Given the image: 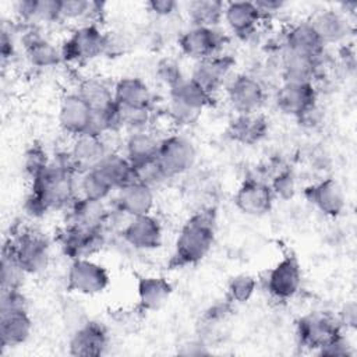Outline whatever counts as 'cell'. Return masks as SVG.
I'll list each match as a JSON object with an SVG mask.
<instances>
[{
	"instance_id": "cell-2",
	"label": "cell",
	"mask_w": 357,
	"mask_h": 357,
	"mask_svg": "<svg viewBox=\"0 0 357 357\" xmlns=\"http://www.w3.org/2000/svg\"><path fill=\"white\" fill-rule=\"evenodd\" d=\"M216 237V211L202 208L183 225L169 265L184 268L202 261L213 247Z\"/></svg>"
},
{
	"instance_id": "cell-46",
	"label": "cell",
	"mask_w": 357,
	"mask_h": 357,
	"mask_svg": "<svg viewBox=\"0 0 357 357\" xmlns=\"http://www.w3.org/2000/svg\"><path fill=\"white\" fill-rule=\"evenodd\" d=\"M146 7L152 14L165 18L173 15L177 11L178 3L174 0H151L146 3Z\"/></svg>"
},
{
	"instance_id": "cell-23",
	"label": "cell",
	"mask_w": 357,
	"mask_h": 357,
	"mask_svg": "<svg viewBox=\"0 0 357 357\" xmlns=\"http://www.w3.org/2000/svg\"><path fill=\"white\" fill-rule=\"evenodd\" d=\"M262 18L264 15L254 1L225 3L223 21L230 31L241 39L251 36Z\"/></svg>"
},
{
	"instance_id": "cell-21",
	"label": "cell",
	"mask_w": 357,
	"mask_h": 357,
	"mask_svg": "<svg viewBox=\"0 0 357 357\" xmlns=\"http://www.w3.org/2000/svg\"><path fill=\"white\" fill-rule=\"evenodd\" d=\"M32 328L33 324L26 307L0 310V343L3 349L25 343Z\"/></svg>"
},
{
	"instance_id": "cell-33",
	"label": "cell",
	"mask_w": 357,
	"mask_h": 357,
	"mask_svg": "<svg viewBox=\"0 0 357 357\" xmlns=\"http://www.w3.org/2000/svg\"><path fill=\"white\" fill-rule=\"evenodd\" d=\"M95 167L106 177L116 191L134 181V166L123 152L110 151Z\"/></svg>"
},
{
	"instance_id": "cell-25",
	"label": "cell",
	"mask_w": 357,
	"mask_h": 357,
	"mask_svg": "<svg viewBox=\"0 0 357 357\" xmlns=\"http://www.w3.org/2000/svg\"><path fill=\"white\" fill-rule=\"evenodd\" d=\"M70 225L88 227V229H105L109 223L112 209H109L105 201L78 197L68 208Z\"/></svg>"
},
{
	"instance_id": "cell-1",
	"label": "cell",
	"mask_w": 357,
	"mask_h": 357,
	"mask_svg": "<svg viewBox=\"0 0 357 357\" xmlns=\"http://www.w3.org/2000/svg\"><path fill=\"white\" fill-rule=\"evenodd\" d=\"M77 176L68 152L57 153L31 180V190L24 204L25 212L32 218H40L53 209L68 208L78 198Z\"/></svg>"
},
{
	"instance_id": "cell-16",
	"label": "cell",
	"mask_w": 357,
	"mask_h": 357,
	"mask_svg": "<svg viewBox=\"0 0 357 357\" xmlns=\"http://www.w3.org/2000/svg\"><path fill=\"white\" fill-rule=\"evenodd\" d=\"M109 346L107 328L98 321H86L81 324L70 337L68 351L77 357L102 356Z\"/></svg>"
},
{
	"instance_id": "cell-18",
	"label": "cell",
	"mask_w": 357,
	"mask_h": 357,
	"mask_svg": "<svg viewBox=\"0 0 357 357\" xmlns=\"http://www.w3.org/2000/svg\"><path fill=\"white\" fill-rule=\"evenodd\" d=\"M305 199L328 218H337L344 206L346 198L340 184L332 178H324L304 188Z\"/></svg>"
},
{
	"instance_id": "cell-36",
	"label": "cell",
	"mask_w": 357,
	"mask_h": 357,
	"mask_svg": "<svg viewBox=\"0 0 357 357\" xmlns=\"http://www.w3.org/2000/svg\"><path fill=\"white\" fill-rule=\"evenodd\" d=\"M113 191V185L96 167L78 174V197L105 201Z\"/></svg>"
},
{
	"instance_id": "cell-14",
	"label": "cell",
	"mask_w": 357,
	"mask_h": 357,
	"mask_svg": "<svg viewBox=\"0 0 357 357\" xmlns=\"http://www.w3.org/2000/svg\"><path fill=\"white\" fill-rule=\"evenodd\" d=\"M123 240L139 251H152L162 245L163 230L160 222L152 215L130 218L121 229Z\"/></svg>"
},
{
	"instance_id": "cell-12",
	"label": "cell",
	"mask_w": 357,
	"mask_h": 357,
	"mask_svg": "<svg viewBox=\"0 0 357 357\" xmlns=\"http://www.w3.org/2000/svg\"><path fill=\"white\" fill-rule=\"evenodd\" d=\"M225 36L218 28L190 26L178 38V47L184 56L194 61L219 54Z\"/></svg>"
},
{
	"instance_id": "cell-19",
	"label": "cell",
	"mask_w": 357,
	"mask_h": 357,
	"mask_svg": "<svg viewBox=\"0 0 357 357\" xmlns=\"http://www.w3.org/2000/svg\"><path fill=\"white\" fill-rule=\"evenodd\" d=\"M233 66L234 59L231 56L216 54L201 61H195L190 78L213 96V93L227 82Z\"/></svg>"
},
{
	"instance_id": "cell-7",
	"label": "cell",
	"mask_w": 357,
	"mask_h": 357,
	"mask_svg": "<svg viewBox=\"0 0 357 357\" xmlns=\"http://www.w3.org/2000/svg\"><path fill=\"white\" fill-rule=\"evenodd\" d=\"M66 279V287L68 291L84 296L99 294L110 284L107 269L91 258L73 259Z\"/></svg>"
},
{
	"instance_id": "cell-15",
	"label": "cell",
	"mask_w": 357,
	"mask_h": 357,
	"mask_svg": "<svg viewBox=\"0 0 357 357\" xmlns=\"http://www.w3.org/2000/svg\"><path fill=\"white\" fill-rule=\"evenodd\" d=\"M110 151L112 149H109L105 135L86 132L74 137L67 152L74 170L81 174L98 166Z\"/></svg>"
},
{
	"instance_id": "cell-9",
	"label": "cell",
	"mask_w": 357,
	"mask_h": 357,
	"mask_svg": "<svg viewBox=\"0 0 357 357\" xmlns=\"http://www.w3.org/2000/svg\"><path fill=\"white\" fill-rule=\"evenodd\" d=\"M301 286V268L297 258L291 254L284 255L272 266L265 278L266 291L279 301L293 298Z\"/></svg>"
},
{
	"instance_id": "cell-4",
	"label": "cell",
	"mask_w": 357,
	"mask_h": 357,
	"mask_svg": "<svg viewBox=\"0 0 357 357\" xmlns=\"http://www.w3.org/2000/svg\"><path fill=\"white\" fill-rule=\"evenodd\" d=\"M21 269L26 275H36L45 271L50 261V245L47 238L35 231L24 230L4 244Z\"/></svg>"
},
{
	"instance_id": "cell-49",
	"label": "cell",
	"mask_w": 357,
	"mask_h": 357,
	"mask_svg": "<svg viewBox=\"0 0 357 357\" xmlns=\"http://www.w3.org/2000/svg\"><path fill=\"white\" fill-rule=\"evenodd\" d=\"M258 7V10L262 13V15L265 17L266 14H272V13H276L279 10L283 8L284 3L280 1V0H257L254 1Z\"/></svg>"
},
{
	"instance_id": "cell-22",
	"label": "cell",
	"mask_w": 357,
	"mask_h": 357,
	"mask_svg": "<svg viewBox=\"0 0 357 357\" xmlns=\"http://www.w3.org/2000/svg\"><path fill=\"white\" fill-rule=\"evenodd\" d=\"M269 124L264 114L255 113H236L229 121L226 134L227 137L241 145H254L265 138Z\"/></svg>"
},
{
	"instance_id": "cell-26",
	"label": "cell",
	"mask_w": 357,
	"mask_h": 357,
	"mask_svg": "<svg viewBox=\"0 0 357 357\" xmlns=\"http://www.w3.org/2000/svg\"><path fill=\"white\" fill-rule=\"evenodd\" d=\"M310 24L325 46L346 40L353 29L344 13L331 8L318 11L310 20Z\"/></svg>"
},
{
	"instance_id": "cell-44",
	"label": "cell",
	"mask_w": 357,
	"mask_h": 357,
	"mask_svg": "<svg viewBox=\"0 0 357 357\" xmlns=\"http://www.w3.org/2000/svg\"><path fill=\"white\" fill-rule=\"evenodd\" d=\"M156 77L163 85L167 86V89H172L185 78L180 70V66L170 59H163L158 63Z\"/></svg>"
},
{
	"instance_id": "cell-27",
	"label": "cell",
	"mask_w": 357,
	"mask_h": 357,
	"mask_svg": "<svg viewBox=\"0 0 357 357\" xmlns=\"http://www.w3.org/2000/svg\"><path fill=\"white\" fill-rule=\"evenodd\" d=\"M280 64L284 82H312L318 74L321 59L283 47Z\"/></svg>"
},
{
	"instance_id": "cell-20",
	"label": "cell",
	"mask_w": 357,
	"mask_h": 357,
	"mask_svg": "<svg viewBox=\"0 0 357 357\" xmlns=\"http://www.w3.org/2000/svg\"><path fill=\"white\" fill-rule=\"evenodd\" d=\"M155 205V188L139 181H131L116 191L113 208L128 218L148 215Z\"/></svg>"
},
{
	"instance_id": "cell-28",
	"label": "cell",
	"mask_w": 357,
	"mask_h": 357,
	"mask_svg": "<svg viewBox=\"0 0 357 357\" xmlns=\"http://www.w3.org/2000/svg\"><path fill=\"white\" fill-rule=\"evenodd\" d=\"M283 47L317 59H322L325 50L324 42L319 39L310 21L291 25L284 33Z\"/></svg>"
},
{
	"instance_id": "cell-32",
	"label": "cell",
	"mask_w": 357,
	"mask_h": 357,
	"mask_svg": "<svg viewBox=\"0 0 357 357\" xmlns=\"http://www.w3.org/2000/svg\"><path fill=\"white\" fill-rule=\"evenodd\" d=\"M77 93L91 107L92 113H103L117 106L113 95V89L109 88L102 79L85 78L79 82Z\"/></svg>"
},
{
	"instance_id": "cell-13",
	"label": "cell",
	"mask_w": 357,
	"mask_h": 357,
	"mask_svg": "<svg viewBox=\"0 0 357 357\" xmlns=\"http://www.w3.org/2000/svg\"><path fill=\"white\" fill-rule=\"evenodd\" d=\"M276 107L286 116L300 119L317 106L314 82H284L275 95Z\"/></svg>"
},
{
	"instance_id": "cell-17",
	"label": "cell",
	"mask_w": 357,
	"mask_h": 357,
	"mask_svg": "<svg viewBox=\"0 0 357 357\" xmlns=\"http://www.w3.org/2000/svg\"><path fill=\"white\" fill-rule=\"evenodd\" d=\"M93 113L85 100L71 92L63 96L59 107V124L67 134L77 137L92 131Z\"/></svg>"
},
{
	"instance_id": "cell-29",
	"label": "cell",
	"mask_w": 357,
	"mask_h": 357,
	"mask_svg": "<svg viewBox=\"0 0 357 357\" xmlns=\"http://www.w3.org/2000/svg\"><path fill=\"white\" fill-rule=\"evenodd\" d=\"M22 43L25 56L33 67L50 68L63 61L60 47H56L50 40L40 36L33 28L22 38Z\"/></svg>"
},
{
	"instance_id": "cell-24",
	"label": "cell",
	"mask_w": 357,
	"mask_h": 357,
	"mask_svg": "<svg viewBox=\"0 0 357 357\" xmlns=\"http://www.w3.org/2000/svg\"><path fill=\"white\" fill-rule=\"evenodd\" d=\"M114 100L123 109H152L153 93L138 77H123L113 86Z\"/></svg>"
},
{
	"instance_id": "cell-3",
	"label": "cell",
	"mask_w": 357,
	"mask_h": 357,
	"mask_svg": "<svg viewBox=\"0 0 357 357\" xmlns=\"http://www.w3.org/2000/svg\"><path fill=\"white\" fill-rule=\"evenodd\" d=\"M63 61L86 63L102 56L107 50V33H105L96 22L81 24L63 42Z\"/></svg>"
},
{
	"instance_id": "cell-40",
	"label": "cell",
	"mask_w": 357,
	"mask_h": 357,
	"mask_svg": "<svg viewBox=\"0 0 357 357\" xmlns=\"http://www.w3.org/2000/svg\"><path fill=\"white\" fill-rule=\"evenodd\" d=\"M26 273L21 269L11 251L4 245L1 254V290L21 289L22 279Z\"/></svg>"
},
{
	"instance_id": "cell-11",
	"label": "cell",
	"mask_w": 357,
	"mask_h": 357,
	"mask_svg": "<svg viewBox=\"0 0 357 357\" xmlns=\"http://www.w3.org/2000/svg\"><path fill=\"white\" fill-rule=\"evenodd\" d=\"M226 95L236 113L259 112L265 102V89L252 75L236 74L226 82Z\"/></svg>"
},
{
	"instance_id": "cell-35",
	"label": "cell",
	"mask_w": 357,
	"mask_h": 357,
	"mask_svg": "<svg viewBox=\"0 0 357 357\" xmlns=\"http://www.w3.org/2000/svg\"><path fill=\"white\" fill-rule=\"evenodd\" d=\"M185 11L192 26L216 28L223 21L225 3L219 0H194L187 3Z\"/></svg>"
},
{
	"instance_id": "cell-43",
	"label": "cell",
	"mask_w": 357,
	"mask_h": 357,
	"mask_svg": "<svg viewBox=\"0 0 357 357\" xmlns=\"http://www.w3.org/2000/svg\"><path fill=\"white\" fill-rule=\"evenodd\" d=\"M60 21V0H33L31 25Z\"/></svg>"
},
{
	"instance_id": "cell-5",
	"label": "cell",
	"mask_w": 357,
	"mask_h": 357,
	"mask_svg": "<svg viewBox=\"0 0 357 357\" xmlns=\"http://www.w3.org/2000/svg\"><path fill=\"white\" fill-rule=\"evenodd\" d=\"M156 160L167 178L184 174L197 160L194 142L183 134H172L160 139Z\"/></svg>"
},
{
	"instance_id": "cell-34",
	"label": "cell",
	"mask_w": 357,
	"mask_h": 357,
	"mask_svg": "<svg viewBox=\"0 0 357 357\" xmlns=\"http://www.w3.org/2000/svg\"><path fill=\"white\" fill-rule=\"evenodd\" d=\"M212 98L213 96L211 93L201 88L190 77L184 78L172 89H169V100H173L198 113H202L204 109L212 103Z\"/></svg>"
},
{
	"instance_id": "cell-6",
	"label": "cell",
	"mask_w": 357,
	"mask_h": 357,
	"mask_svg": "<svg viewBox=\"0 0 357 357\" xmlns=\"http://www.w3.org/2000/svg\"><path fill=\"white\" fill-rule=\"evenodd\" d=\"M339 335H342V324L325 312H310L296 322V336L300 346L315 353Z\"/></svg>"
},
{
	"instance_id": "cell-48",
	"label": "cell",
	"mask_w": 357,
	"mask_h": 357,
	"mask_svg": "<svg viewBox=\"0 0 357 357\" xmlns=\"http://www.w3.org/2000/svg\"><path fill=\"white\" fill-rule=\"evenodd\" d=\"M339 322L342 324V326H346V328H350V329H354V328H356V322H357V307H356V304H354L353 301L346 304V307H344L343 311L340 312Z\"/></svg>"
},
{
	"instance_id": "cell-45",
	"label": "cell",
	"mask_w": 357,
	"mask_h": 357,
	"mask_svg": "<svg viewBox=\"0 0 357 357\" xmlns=\"http://www.w3.org/2000/svg\"><path fill=\"white\" fill-rule=\"evenodd\" d=\"M353 353L354 351L349 340L343 336V333L317 351L318 356H329V357H349V356H353Z\"/></svg>"
},
{
	"instance_id": "cell-42",
	"label": "cell",
	"mask_w": 357,
	"mask_h": 357,
	"mask_svg": "<svg viewBox=\"0 0 357 357\" xmlns=\"http://www.w3.org/2000/svg\"><path fill=\"white\" fill-rule=\"evenodd\" d=\"M166 180L169 178L163 173L156 158L139 165H134V181H139L152 188H156L158 185L163 184Z\"/></svg>"
},
{
	"instance_id": "cell-8",
	"label": "cell",
	"mask_w": 357,
	"mask_h": 357,
	"mask_svg": "<svg viewBox=\"0 0 357 357\" xmlns=\"http://www.w3.org/2000/svg\"><path fill=\"white\" fill-rule=\"evenodd\" d=\"M106 243L105 229H88L67 223L59 236L63 254L70 259L91 258Z\"/></svg>"
},
{
	"instance_id": "cell-10",
	"label": "cell",
	"mask_w": 357,
	"mask_h": 357,
	"mask_svg": "<svg viewBox=\"0 0 357 357\" xmlns=\"http://www.w3.org/2000/svg\"><path fill=\"white\" fill-rule=\"evenodd\" d=\"M275 195L262 177L251 176L244 178V181L237 188L233 202L236 208L248 216H264L271 212L273 206Z\"/></svg>"
},
{
	"instance_id": "cell-30",
	"label": "cell",
	"mask_w": 357,
	"mask_h": 357,
	"mask_svg": "<svg viewBox=\"0 0 357 357\" xmlns=\"http://www.w3.org/2000/svg\"><path fill=\"white\" fill-rule=\"evenodd\" d=\"M173 286L163 276H142L137 283L138 305L142 311L159 310L172 296Z\"/></svg>"
},
{
	"instance_id": "cell-47",
	"label": "cell",
	"mask_w": 357,
	"mask_h": 357,
	"mask_svg": "<svg viewBox=\"0 0 357 357\" xmlns=\"http://www.w3.org/2000/svg\"><path fill=\"white\" fill-rule=\"evenodd\" d=\"M0 53H1V61L6 63L7 60H11V57L15 53V42L13 32L7 31L6 26L1 29V39H0Z\"/></svg>"
},
{
	"instance_id": "cell-39",
	"label": "cell",
	"mask_w": 357,
	"mask_h": 357,
	"mask_svg": "<svg viewBox=\"0 0 357 357\" xmlns=\"http://www.w3.org/2000/svg\"><path fill=\"white\" fill-rule=\"evenodd\" d=\"M257 290V279L250 273H238L229 280L227 298L233 304H244Z\"/></svg>"
},
{
	"instance_id": "cell-38",
	"label": "cell",
	"mask_w": 357,
	"mask_h": 357,
	"mask_svg": "<svg viewBox=\"0 0 357 357\" xmlns=\"http://www.w3.org/2000/svg\"><path fill=\"white\" fill-rule=\"evenodd\" d=\"M268 184L275 195V198H280L287 201L294 197L297 190L294 172L289 166H282L280 169H275L268 180Z\"/></svg>"
},
{
	"instance_id": "cell-41",
	"label": "cell",
	"mask_w": 357,
	"mask_h": 357,
	"mask_svg": "<svg viewBox=\"0 0 357 357\" xmlns=\"http://www.w3.org/2000/svg\"><path fill=\"white\" fill-rule=\"evenodd\" d=\"M50 160L52 159H49L46 149L40 144L35 142L25 151L22 158V167L28 177L32 180L50 163Z\"/></svg>"
},
{
	"instance_id": "cell-37",
	"label": "cell",
	"mask_w": 357,
	"mask_h": 357,
	"mask_svg": "<svg viewBox=\"0 0 357 357\" xmlns=\"http://www.w3.org/2000/svg\"><path fill=\"white\" fill-rule=\"evenodd\" d=\"M103 7V3L88 0H60V20L86 24L88 20L99 15Z\"/></svg>"
},
{
	"instance_id": "cell-31",
	"label": "cell",
	"mask_w": 357,
	"mask_h": 357,
	"mask_svg": "<svg viewBox=\"0 0 357 357\" xmlns=\"http://www.w3.org/2000/svg\"><path fill=\"white\" fill-rule=\"evenodd\" d=\"M160 139L162 138H158L149 128L128 132L124 141L123 153L132 163V166L152 160L156 158Z\"/></svg>"
}]
</instances>
